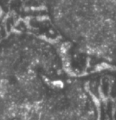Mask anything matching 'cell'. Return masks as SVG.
<instances>
[{
	"label": "cell",
	"mask_w": 116,
	"mask_h": 120,
	"mask_svg": "<svg viewBox=\"0 0 116 120\" xmlns=\"http://www.w3.org/2000/svg\"><path fill=\"white\" fill-rule=\"evenodd\" d=\"M21 17L0 39V120H97L83 81L68 71L47 28Z\"/></svg>",
	"instance_id": "1"
},
{
	"label": "cell",
	"mask_w": 116,
	"mask_h": 120,
	"mask_svg": "<svg viewBox=\"0 0 116 120\" xmlns=\"http://www.w3.org/2000/svg\"><path fill=\"white\" fill-rule=\"evenodd\" d=\"M53 33L81 54L116 65V0H36Z\"/></svg>",
	"instance_id": "2"
}]
</instances>
